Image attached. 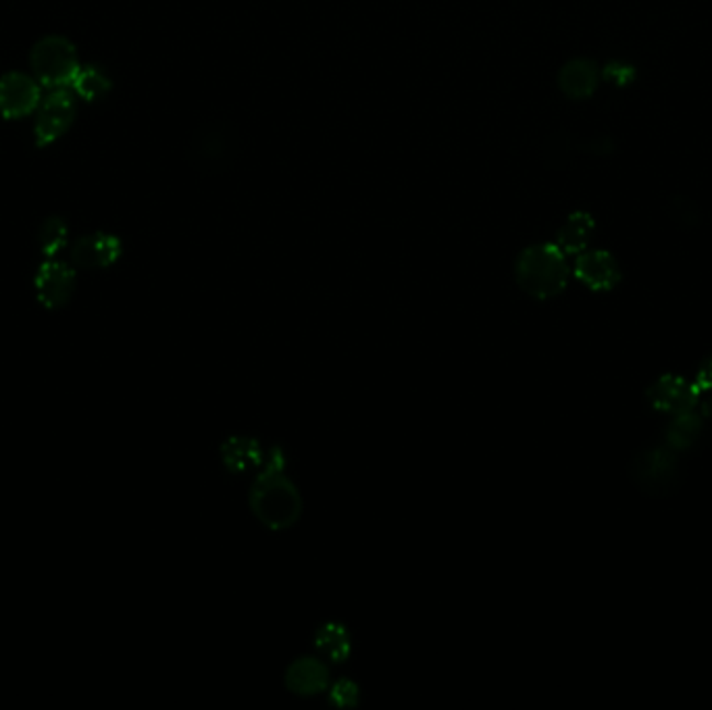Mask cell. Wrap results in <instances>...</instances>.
<instances>
[{"label": "cell", "instance_id": "6da1fadb", "mask_svg": "<svg viewBox=\"0 0 712 710\" xmlns=\"http://www.w3.org/2000/svg\"><path fill=\"white\" fill-rule=\"evenodd\" d=\"M250 510L271 531L294 528L303 512L298 487L285 477L284 467H261L250 487Z\"/></svg>", "mask_w": 712, "mask_h": 710}, {"label": "cell", "instance_id": "7a4b0ae2", "mask_svg": "<svg viewBox=\"0 0 712 710\" xmlns=\"http://www.w3.org/2000/svg\"><path fill=\"white\" fill-rule=\"evenodd\" d=\"M569 273L567 255L556 244L528 246L515 263L517 284L535 301H550L563 294L569 284Z\"/></svg>", "mask_w": 712, "mask_h": 710}, {"label": "cell", "instance_id": "3957f363", "mask_svg": "<svg viewBox=\"0 0 712 710\" xmlns=\"http://www.w3.org/2000/svg\"><path fill=\"white\" fill-rule=\"evenodd\" d=\"M240 155V132L229 122L204 123L188 146V161L204 176L227 171Z\"/></svg>", "mask_w": 712, "mask_h": 710}, {"label": "cell", "instance_id": "277c9868", "mask_svg": "<svg viewBox=\"0 0 712 710\" xmlns=\"http://www.w3.org/2000/svg\"><path fill=\"white\" fill-rule=\"evenodd\" d=\"M30 63L36 80L50 90L71 86L82 67L78 61L76 46L63 36H46L36 42Z\"/></svg>", "mask_w": 712, "mask_h": 710}, {"label": "cell", "instance_id": "5b68a950", "mask_svg": "<svg viewBox=\"0 0 712 710\" xmlns=\"http://www.w3.org/2000/svg\"><path fill=\"white\" fill-rule=\"evenodd\" d=\"M675 454L677 452L667 444L644 448L631 461V482L648 496L671 494L679 480V465Z\"/></svg>", "mask_w": 712, "mask_h": 710}, {"label": "cell", "instance_id": "8992f818", "mask_svg": "<svg viewBox=\"0 0 712 710\" xmlns=\"http://www.w3.org/2000/svg\"><path fill=\"white\" fill-rule=\"evenodd\" d=\"M76 120V97L67 88H53L48 97L42 99L36 115V143H57L61 136L67 134L71 123Z\"/></svg>", "mask_w": 712, "mask_h": 710}, {"label": "cell", "instance_id": "52a82bcc", "mask_svg": "<svg viewBox=\"0 0 712 710\" xmlns=\"http://www.w3.org/2000/svg\"><path fill=\"white\" fill-rule=\"evenodd\" d=\"M76 285L78 275L74 264L63 263L57 259L44 261L34 278L36 298L48 311H57L67 305L76 294Z\"/></svg>", "mask_w": 712, "mask_h": 710}, {"label": "cell", "instance_id": "ba28073f", "mask_svg": "<svg viewBox=\"0 0 712 710\" xmlns=\"http://www.w3.org/2000/svg\"><path fill=\"white\" fill-rule=\"evenodd\" d=\"M38 80L25 74H7L0 78V115L7 120H20L34 113L41 104Z\"/></svg>", "mask_w": 712, "mask_h": 710}, {"label": "cell", "instance_id": "9c48e42d", "mask_svg": "<svg viewBox=\"0 0 712 710\" xmlns=\"http://www.w3.org/2000/svg\"><path fill=\"white\" fill-rule=\"evenodd\" d=\"M573 273L594 292H611L621 282V267L607 250H584L577 255Z\"/></svg>", "mask_w": 712, "mask_h": 710}, {"label": "cell", "instance_id": "30bf717a", "mask_svg": "<svg viewBox=\"0 0 712 710\" xmlns=\"http://www.w3.org/2000/svg\"><path fill=\"white\" fill-rule=\"evenodd\" d=\"M648 403L654 410L667 413V415H679L686 410L698 408L700 394L693 390L692 382H686L679 375H663L658 377L646 392Z\"/></svg>", "mask_w": 712, "mask_h": 710}, {"label": "cell", "instance_id": "8fae6325", "mask_svg": "<svg viewBox=\"0 0 712 710\" xmlns=\"http://www.w3.org/2000/svg\"><path fill=\"white\" fill-rule=\"evenodd\" d=\"M123 244L117 236L97 232L88 234L74 244L71 248V264L82 269H106L117 263L122 257Z\"/></svg>", "mask_w": 712, "mask_h": 710}, {"label": "cell", "instance_id": "7c38bea8", "mask_svg": "<svg viewBox=\"0 0 712 710\" xmlns=\"http://www.w3.org/2000/svg\"><path fill=\"white\" fill-rule=\"evenodd\" d=\"M329 686V667L324 661L306 656L285 670V688L296 696H317Z\"/></svg>", "mask_w": 712, "mask_h": 710}, {"label": "cell", "instance_id": "4fadbf2b", "mask_svg": "<svg viewBox=\"0 0 712 710\" xmlns=\"http://www.w3.org/2000/svg\"><path fill=\"white\" fill-rule=\"evenodd\" d=\"M598 80H600V71L598 65L577 57L563 65L561 74H558V88L565 97H569L573 101H584L590 99L591 94L598 88Z\"/></svg>", "mask_w": 712, "mask_h": 710}, {"label": "cell", "instance_id": "5bb4252c", "mask_svg": "<svg viewBox=\"0 0 712 710\" xmlns=\"http://www.w3.org/2000/svg\"><path fill=\"white\" fill-rule=\"evenodd\" d=\"M222 461L231 473H248L263 467L265 452L259 440L248 436H234L222 444Z\"/></svg>", "mask_w": 712, "mask_h": 710}, {"label": "cell", "instance_id": "9a60e30c", "mask_svg": "<svg viewBox=\"0 0 712 710\" xmlns=\"http://www.w3.org/2000/svg\"><path fill=\"white\" fill-rule=\"evenodd\" d=\"M596 229V222L590 213L586 211H575L570 213L569 219L563 224L556 234V246L569 257V255H581L584 250H588L591 236Z\"/></svg>", "mask_w": 712, "mask_h": 710}, {"label": "cell", "instance_id": "2e32d148", "mask_svg": "<svg viewBox=\"0 0 712 710\" xmlns=\"http://www.w3.org/2000/svg\"><path fill=\"white\" fill-rule=\"evenodd\" d=\"M702 426H704V417L702 413H698V408L673 415V421L665 431V444L675 452H683L698 442Z\"/></svg>", "mask_w": 712, "mask_h": 710}, {"label": "cell", "instance_id": "e0dca14e", "mask_svg": "<svg viewBox=\"0 0 712 710\" xmlns=\"http://www.w3.org/2000/svg\"><path fill=\"white\" fill-rule=\"evenodd\" d=\"M315 649L331 663H344L352 650L350 633L342 623H326L315 633Z\"/></svg>", "mask_w": 712, "mask_h": 710}, {"label": "cell", "instance_id": "ac0fdd59", "mask_svg": "<svg viewBox=\"0 0 712 710\" xmlns=\"http://www.w3.org/2000/svg\"><path fill=\"white\" fill-rule=\"evenodd\" d=\"M71 90L83 101H101L111 90V78L97 65H82L76 80L71 81Z\"/></svg>", "mask_w": 712, "mask_h": 710}, {"label": "cell", "instance_id": "d6986e66", "mask_svg": "<svg viewBox=\"0 0 712 710\" xmlns=\"http://www.w3.org/2000/svg\"><path fill=\"white\" fill-rule=\"evenodd\" d=\"M67 236H69L67 224L59 217H48L42 224L41 232H38L42 255L48 257V259H55L63 248L67 246Z\"/></svg>", "mask_w": 712, "mask_h": 710}, {"label": "cell", "instance_id": "ffe728a7", "mask_svg": "<svg viewBox=\"0 0 712 710\" xmlns=\"http://www.w3.org/2000/svg\"><path fill=\"white\" fill-rule=\"evenodd\" d=\"M329 702L338 709H352L359 705V686L350 679H340L329 690Z\"/></svg>", "mask_w": 712, "mask_h": 710}, {"label": "cell", "instance_id": "44dd1931", "mask_svg": "<svg viewBox=\"0 0 712 710\" xmlns=\"http://www.w3.org/2000/svg\"><path fill=\"white\" fill-rule=\"evenodd\" d=\"M602 78L619 88H625L635 80V67L625 61H611L604 65Z\"/></svg>", "mask_w": 712, "mask_h": 710}, {"label": "cell", "instance_id": "7402d4cb", "mask_svg": "<svg viewBox=\"0 0 712 710\" xmlns=\"http://www.w3.org/2000/svg\"><path fill=\"white\" fill-rule=\"evenodd\" d=\"M693 390L702 396L712 390V354L709 359H704V363L698 367L696 380L692 382Z\"/></svg>", "mask_w": 712, "mask_h": 710}, {"label": "cell", "instance_id": "603a6c76", "mask_svg": "<svg viewBox=\"0 0 712 710\" xmlns=\"http://www.w3.org/2000/svg\"><path fill=\"white\" fill-rule=\"evenodd\" d=\"M700 413H702L704 419H711L712 421V396L709 401H704V403L700 405Z\"/></svg>", "mask_w": 712, "mask_h": 710}]
</instances>
